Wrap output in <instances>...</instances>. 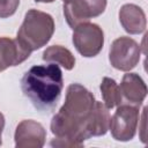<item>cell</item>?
Listing matches in <instances>:
<instances>
[{
    "label": "cell",
    "mask_w": 148,
    "mask_h": 148,
    "mask_svg": "<svg viewBox=\"0 0 148 148\" xmlns=\"http://www.w3.org/2000/svg\"><path fill=\"white\" fill-rule=\"evenodd\" d=\"M5 128V116L0 112V146L2 143V140H1V134H2V131Z\"/></svg>",
    "instance_id": "cell-16"
},
{
    "label": "cell",
    "mask_w": 148,
    "mask_h": 148,
    "mask_svg": "<svg viewBox=\"0 0 148 148\" xmlns=\"http://www.w3.org/2000/svg\"><path fill=\"white\" fill-rule=\"evenodd\" d=\"M64 88L62 72L57 64L35 65L21 80V89L32 105L43 112L52 110L61 97Z\"/></svg>",
    "instance_id": "cell-2"
},
{
    "label": "cell",
    "mask_w": 148,
    "mask_h": 148,
    "mask_svg": "<svg viewBox=\"0 0 148 148\" xmlns=\"http://www.w3.org/2000/svg\"><path fill=\"white\" fill-rule=\"evenodd\" d=\"M106 0H67L62 5L67 24L74 29L90 18L102 15L106 8Z\"/></svg>",
    "instance_id": "cell-7"
},
{
    "label": "cell",
    "mask_w": 148,
    "mask_h": 148,
    "mask_svg": "<svg viewBox=\"0 0 148 148\" xmlns=\"http://www.w3.org/2000/svg\"><path fill=\"white\" fill-rule=\"evenodd\" d=\"M30 54L31 52L23 47L16 38L0 37V72L22 64Z\"/></svg>",
    "instance_id": "cell-10"
},
{
    "label": "cell",
    "mask_w": 148,
    "mask_h": 148,
    "mask_svg": "<svg viewBox=\"0 0 148 148\" xmlns=\"http://www.w3.org/2000/svg\"><path fill=\"white\" fill-rule=\"evenodd\" d=\"M95 96L80 83H72L66 89L65 103L51 119V132L56 136L51 147H82L88 140L86 123L95 104Z\"/></svg>",
    "instance_id": "cell-1"
},
{
    "label": "cell",
    "mask_w": 148,
    "mask_h": 148,
    "mask_svg": "<svg viewBox=\"0 0 148 148\" xmlns=\"http://www.w3.org/2000/svg\"><path fill=\"white\" fill-rule=\"evenodd\" d=\"M119 89H120L123 103H127L134 106L140 108V105L143 103L147 96L146 82L138 73L124 74Z\"/></svg>",
    "instance_id": "cell-9"
},
{
    "label": "cell",
    "mask_w": 148,
    "mask_h": 148,
    "mask_svg": "<svg viewBox=\"0 0 148 148\" xmlns=\"http://www.w3.org/2000/svg\"><path fill=\"white\" fill-rule=\"evenodd\" d=\"M36 2H43V3H50V2H53L54 0H35Z\"/></svg>",
    "instance_id": "cell-17"
},
{
    "label": "cell",
    "mask_w": 148,
    "mask_h": 148,
    "mask_svg": "<svg viewBox=\"0 0 148 148\" xmlns=\"http://www.w3.org/2000/svg\"><path fill=\"white\" fill-rule=\"evenodd\" d=\"M20 0H0V18L14 15L18 8Z\"/></svg>",
    "instance_id": "cell-15"
},
{
    "label": "cell",
    "mask_w": 148,
    "mask_h": 148,
    "mask_svg": "<svg viewBox=\"0 0 148 148\" xmlns=\"http://www.w3.org/2000/svg\"><path fill=\"white\" fill-rule=\"evenodd\" d=\"M16 148H42L46 140V130L44 126L32 119L20 121L14 133Z\"/></svg>",
    "instance_id": "cell-8"
},
{
    "label": "cell",
    "mask_w": 148,
    "mask_h": 148,
    "mask_svg": "<svg viewBox=\"0 0 148 148\" xmlns=\"http://www.w3.org/2000/svg\"><path fill=\"white\" fill-rule=\"evenodd\" d=\"M141 46L131 37L121 36L114 39L109 49V61L118 71L130 72L140 61Z\"/></svg>",
    "instance_id": "cell-5"
},
{
    "label": "cell",
    "mask_w": 148,
    "mask_h": 148,
    "mask_svg": "<svg viewBox=\"0 0 148 148\" xmlns=\"http://www.w3.org/2000/svg\"><path fill=\"white\" fill-rule=\"evenodd\" d=\"M99 89H101V94L103 97V102L109 110L113 109L123 103L119 86L113 79L108 77V76L103 77Z\"/></svg>",
    "instance_id": "cell-14"
},
{
    "label": "cell",
    "mask_w": 148,
    "mask_h": 148,
    "mask_svg": "<svg viewBox=\"0 0 148 148\" xmlns=\"http://www.w3.org/2000/svg\"><path fill=\"white\" fill-rule=\"evenodd\" d=\"M62 1H64V2H65V1H67V0H62Z\"/></svg>",
    "instance_id": "cell-18"
},
{
    "label": "cell",
    "mask_w": 148,
    "mask_h": 148,
    "mask_svg": "<svg viewBox=\"0 0 148 148\" xmlns=\"http://www.w3.org/2000/svg\"><path fill=\"white\" fill-rule=\"evenodd\" d=\"M139 123H140L139 106H134L127 103H121L117 106L116 112L110 118L109 130L114 140L126 142L135 136Z\"/></svg>",
    "instance_id": "cell-4"
},
{
    "label": "cell",
    "mask_w": 148,
    "mask_h": 148,
    "mask_svg": "<svg viewBox=\"0 0 148 148\" xmlns=\"http://www.w3.org/2000/svg\"><path fill=\"white\" fill-rule=\"evenodd\" d=\"M110 112L104 103L96 101L86 123V132L88 138L105 135L110 126Z\"/></svg>",
    "instance_id": "cell-12"
},
{
    "label": "cell",
    "mask_w": 148,
    "mask_h": 148,
    "mask_svg": "<svg viewBox=\"0 0 148 148\" xmlns=\"http://www.w3.org/2000/svg\"><path fill=\"white\" fill-rule=\"evenodd\" d=\"M54 20L50 14L31 8L24 15L16 39L23 47L32 52L39 50L50 42L54 34Z\"/></svg>",
    "instance_id": "cell-3"
},
{
    "label": "cell",
    "mask_w": 148,
    "mask_h": 148,
    "mask_svg": "<svg viewBox=\"0 0 148 148\" xmlns=\"http://www.w3.org/2000/svg\"><path fill=\"white\" fill-rule=\"evenodd\" d=\"M119 22L124 30L130 35H139L145 32L147 27V18L143 9L134 3H125L120 7Z\"/></svg>",
    "instance_id": "cell-11"
},
{
    "label": "cell",
    "mask_w": 148,
    "mask_h": 148,
    "mask_svg": "<svg viewBox=\"0 0 148 148\" xmlns=\"http://www.w3.org/2000/svg\"><path fill=\"white\" fill-rule=\"evenodd\" d=\"M42 58L46 62L62 66L66 71H72L75 66V57L67 47L61 45H51L46 47Z\"/></svg>",
    "instance_id": "cell-13"
},
{
    "label": "cell",
    "mask_w": 148,
    "mask_h": 148,
    "mask_svg": "<svg viewBox=\"0 0 148 148\" xmlns=\"http://www.w3.org/2000/svg\"><path fill=\"white\" fill-rule=\"evenodd\" d=\"M72 42L76 51L84 58L96 57L104 45V32L96 23H81L73 29Z\"/></svg>",
    "instance_id": "cell-6"
}]
</instances>
